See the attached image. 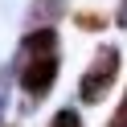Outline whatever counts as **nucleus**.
Returning <instances> with one entry per match:
<instances>
[{
  "instance_id": "obj_5",
  "label": "nucleus",
  "mask_w": 127,
  "mask_h": 127,
  "mask_svg": "<svg viewBox=\"0 0 127 127\" xmlns=\"http://www.w3.org/2000/svg\"><path fill=\"white\" fill-rule=\"evenodd\" d=\"M49 127H86V119L78 115L74 107H62V111H53V119H49Z\"/></svg>"
},
{
  "instance_id": "obj_4",
  "label": "nucleus",
  "mask_w": 127,
  "mask_h": 127,
  "mask_svg": "<svg viewBox=\"0 0 127 127\" xmlns=\"http://www.w3.org/2000/svg\"><path fill=\"white\" fill-rule=\"evenodd\" d=\"M12 86H17L12 66H0V127H4V115H8V94H12Z\"/></svg>"
},
{
  "instance_id": "obj_8",
  "label": "nucleus",
  "mask_w": 127,
  "mask_h": 127,
  "mask_svg": "<svg viewBox=\"0 0 127 127\" xmlns=\"http://www.w3.org/2000/svg\"><path fill=\"white\" fill-rule=\"evenodd\" d=\"M115 25L127 29V0H119V8H115Z\"/></svg>"
},
{
  "instance_id": "obj_3",
  "label": "nucleus",
  "mask_w": 127,
  "mask_h": 127,
  "mask_svg": "<svg viewBox=\"0 0 127 127\" xmlns=\"http://www.w3.org/2000/svg\"><path fill=\"white\" fill-rule=\"evenodd\" d=\"M66 17V0H33L29 4V29H53V21Z\"/></svg>"
},
{
  "instance_id": "obj_1",
  "label": "nucleus",
  "mask_w": 127,
  "mask_h": 127,
  "mask_svg": "<svg viewBox=\"0 0 127 127\" xmlns=\"http://www.w3.org/2000/svg\"><path fill=\"white\" fill-rule=\"evenodd\" d=\"M12 74H17V86L25 90V111H33L37 102H45L53 94V82H58L62 70V41L53 29H29L21 37L17 53H12Z\"/></svg>"
},
{
  "instance_id": "obj_6",
  "label": "nucleus",
  "mask_w": 127,
  "mask_h": 127,
  "mask_svg": "<svg viewBox=\"0 0 127 127\" xmlns=\"http://www.w3.org/2000/svg\"><path fill=\"white\" fill-rule=\"evenodd\" d=\"M74 25H78V29H86V33H98V29H107V17H98V12H78Z\"/></svg>"
},
{
  "instance_id": "obj_7",
  "label": "nucleus",
  "mask_w": 127,
  "mask_h": 127,
  "mask_svg": "<svg viewBox=\"0 0 127 127\" xmlns=\"http://www.w3.org/2000/svg\"><path fill=\"white\" fill-rule=\"evenodd\" d=\"M102 127H127V90H123V98H119V107H115V115L107 119Z\"/></svg>"
},
{
  "instance_id": "obj_2",
  "label": "nucleus",
  "mask_w": 127,
  "mask_h": 127,
  "mask_svg": "<svg viewBox=\"0 0 127 127\" xmlns=\"http://www.w3.org/2000/svg\"><path fill=\"white\" fill-rule=\"evenodd\" d=\"M119 70H123V53H119V45H102V49L90 58V66L82 70V78H78V102H82V107L102 102L111 90H115Z\"/></svg>"
}]
</instances>
